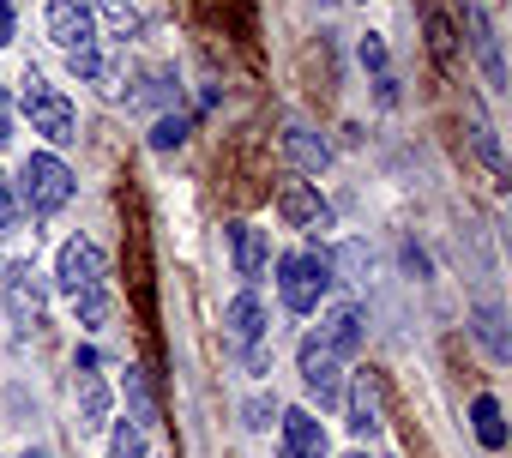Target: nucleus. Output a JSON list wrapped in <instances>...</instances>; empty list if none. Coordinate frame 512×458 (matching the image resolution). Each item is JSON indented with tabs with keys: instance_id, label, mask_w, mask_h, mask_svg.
<instances>
[{
	"instance_id": "1",
	"label": "nucleus",
	"mask_w": 512,
	"mask_h": 458,
	"mask_svg": "<svg viewBox=\"0 0 512 458\" xmlns=\"http://www.w3.org/2000/svg\"><path fill=\"white\" fill-rule=\"evenodd\" d=\"M332 284H338V272H332L326 248H296V254L278 260V296H284L290 314H314L332 296Z\"/></svg>"
},
{
	"instance_id": "2",
	"label": "nucleus",
	"mask_w": 512,
	"mask_h": 458,
	"mask_svg": "<svg viewBox=\"0 0 512 458\" xmlns=\"http://www.w3.org/2000/svg\"><path fill=\"white\" fill-rule=\"evenodd\" d=\"M13 187H19V205H25L31 217H55V211H67V205H73V193H79L73 169H67L55 151H31Z\"/></svg>"
},
{
	"instance_id": "3",
	"label": "nucleus",
	"mask_w": 512,
	"mask_h": 458,
	"mask_svg": "<svg viewBox=\"0 0 512 458\" xmlns=\"http://www.w3.org/2000/svg\"><path fill=\"white\" fill-rule=\"evenodd\" d=\"M19 109H25L31 133H43L49 145H73V139H79V109H73V103H67V91H55L43 73H25Z\"/></svg>"
},
{
	"instance_id": "4",
	"label": "nucleus",
	"mask_w": 512,
	"mask_h": 458,
	"mask_svg": "<svg viewBox=\"0 0 512 458\" xmlns=\"http://www.w3.org/2000/svg\"><path fill=\"white\" fill-rule=\"evenodd\" d=\"M0 302H7V314H13L19 332H37V326H43V314H49V290H43V278H37L31 260H7V278H0Z\"/></svg>"
},
{
	"instance_id": "5",
	"label": "nucleus",
	"mask_w": 512,
	"mask_h": 458,
	"mask_svg": "<svg viewBox=\"0 0 512 458\" xmlns=\"http://www.w3.org/2000/svg\"><path fill=\"white\" fill-rule=\"evenodd\" d=\"M296 368H302V386L320 410H338L344 404V362L320 344V338H302L296 344Z\"/></svg>"
},
{
	"instance_id": "6",
	"label": "nucleus",
	"mask_w": 512,
	"mask_h": 458,
	"mask_svg": "<svg viewBox=\"0 0 512 458\" xmlns=\"http://www.w3.org/2000/svg\"><path fill=\"white\" fill-rule=\"evenodd\" d=\"M73 404H79V434H97L103 422H109V380H103V362H97V350L85 344L79 356H73Z\"/></svg>"
},
{
	"instance_id": "7",
	"label": "nucleus",
	"mask_w": 512,
	"mask_h": 458,
	"mask_svg": "<svg viewBox=\"0 0 512 458\" xmlns=\"http://www.w3.org/2000/svg\"><path fill=\"white\" fill-rule=\"evenodd\" d=\"M49 37H55L61 55L97 49V13H91V0H49Z\"/></svg>"
},
{
	"instance_id": "8",
	"label": "nucleus",
	"mask_w": 512,
	"mask_h": 458,
	"mask_svg": "<svg viewBox=\"0 0 512 458\" xmlns=\"http://www.w3.org/2000/svg\"><path fill=\"white\" fill-rule=\"evenodd\" d=\"M55 284H61V296H79V290L103 284V248L85 242V236L61 242V254H55Z\"/></svg>"
},
{
	"instance_id": "9",
	"label": "nucleus",
	"mask_w": 512,
	"mask_h": 458,
	"mask_svg": "<svg viewBox=\"0 0 512 458\" xmlns=\"http://www.w3.org/2000/svg\"><path fill=\"white\" fill-rule=\"evenodd\" d=\"M344 428H350L356 440H374V434L386 428V404H380V380H374V374H356V380L344 386Z\"/></svg>"
},
{
	"instance_id": "10",
	"label": "nucleus",
	"mask_w": 512,
	"mask_h": 458,
	"mask_svg": "<svg viewBox=\"0 0 512 458\" xmlns=\"http://www.w3.org/2000/svg\"><path fill=\"white\" fill-rule=\"evenodd\" d=\"M464 25H470V49H476V67L494 91H506V61H500V37H494V19L482 13V0H464Z\"/></svg>"
},
{
	"instance_id": "11",
	"label": "nucleus",
	"mask_w": 512,
	"mask_h": 458,
	"mask_svg": "<svg viewBox=\"0 0 512 458\" xmlns=\"http://www.w3.org/2000/svg\"><path fill=\"white\" fill-rule=\"evenodd\" d=\"M278 217H284L290 229H332V205H326L320 187H308V181H290V187L278 193Z\"/></svg>"
},
{
	"instance_id": "12",
	"label": "nucleus",
	"mask_w": 512,
	"mask_h": 458,
	"mask_svg": "<svg viewBox=\"0 0 512 458\" xmlns=\"http://www.w3.org/2000/svg\"><path fill=\"white\" fill-rule=\"evenodd\" d=\"M223 326H229V344L235 350H266V308L253 290H241L229 308H223Z\"/></svg>"
},
{
	"instance_id": "13",
	"label": "nucleus",
	"mask_w": 512,
	"mask_h": 458,
	"mask_svg": "<svg viewBox=\"0 0 512 458\" xmlns=\"http://www.w3.org/2000/svg\"><path fill=\"white\" fill-rule=\"evenodd\" d=\"M314 338H320L338 362H350V356L362 350V308H356V302H338V308L320 320V332H314Z\"/></svg>"
},
{
	"instance_id": "14",
	"label": "nucleus",
	"mask_w": 512,
	"mask_h": 458,
	"mask_svg": "<svg viewBox=\"0 0 512 458\" xmlns=\"http://www.w3.org/2000/svg\"><path fill=\"white\" fill-rule=\"evenodd\" d=\"M229 260H235V278L260 284V278H266V260H272V248H266V236H260L253 223H229Z\"/></svg>"
},
{
	"instance_id": "15",
	"label": "nucleus",
	"mask_w": 512,
	"mask_h": 458,
	"mask_svg": "<svg viewBox=\"0 0 512 458\" xmlns=\"http://www.w3.org/2000/svg\"><path fill=\"white\" fill-rule=\"evenodd\" d=\"M284 157H290L302 175H320V169L332 163V145H326L308 121H290V127H284Z\"/></svg>"
},
{
	"instance_id": "16",
	"label": "nucleus",
	"mask_w": 512,
	"mask_h": 458,
	"mask_svg": "<svg viewBox=\"0 0 512 458\" xmlns=\"http://www.w3.org/2000/svg\"><path fill=\"white\" fill-rule=\"evenodd\" d=\"M278 428H284V452L326 458V428H320L314 410H278Z\"/></svg>"
},
{
	"instance_id": "17",
	"label": "nucleus",
	"mask_w": 512,
	"mask_h": 458,
	"mask_svg": "<svg viewBox=\"0 0 512 458\" xmlns=\"http://www.w3.org/2000/svg\"><path fill=\"white\" fill-rule=\"evenodd\" d=\"M470 428H476V440H482L488 452L506 446V416H500V398H494V392H476V398H470Z\"/></svg>"
},
{
	"instance_id": "18",
	"label": "nucleus",
	"mask_w": 512,
	"mask_h": 458,
	"mask_svg": "<svg viewBox=\"0 0 512 458\" xmlns=\"http://www.w3.org/2000/svg\"><path fill=\"white\" fill-rule=\"evenodd\" d=\"M73 308H79V326H109V284H91V290H79L73 296Z\"/></svg>"
},
{
	"instance_id": "19",
	"label": "nucleus",
	"mask_w": 512,
	"mask_h": 458,
	"mask_svg": "<svg viewBox=\"0 0 512 458\" xmlns=\"http://www.w3.org/2000/svg\"><path fill=\"white\" fill-rule=\"evenodd\" d=\"M97 7H103V19H109L121 37H139V25H145V7H139V0H97Z\"/></svg>"
},
{
	"instance_id": "20",
	"label": "nucleus",
	"mask_w": 512,
	"mask_h": 458,
	"mask_svg": "<svg viewBox=\"0 0 512 458\" xmlns=\"http://www.w3.org/2000/svg\"><path fill=\"white\" fill-rule=\"evenodd\" d=\"M476 338L488 344V356H494V362H506V332H500V308H494V302H482V308H476Z\"/></svg>"
},
{
	"instance_id": "21",
	"label": "nucleus",
	"mask_w": 512,
	"mask_h": 458,
	"mask_svg": "<svg viewBox=\"0 0 512 458\" xmlns=\"http://www.w3.org/2000/svg\"><path fill=\"white\" fill-rule=\"evenodd\" d=\"M127 422H139V428H151V422H157V404H151V392H145L139 368H127Z\"/></svg>"
},
{
	"instance_id": "22",
	"label": "nucleus",
	"mask_w": 512,
	"mask_h": 458,
	"mask_svg": "<svg viewBox=\"0 0 512 458\" xmlns=\"http://www.w3.org/2000/svg\"><path fill=\"white\" fill-rule=\"evenodd\" d=\"M470 145H476V157L500 175V145H494V127H488V115H482V109H470Z\"/></svg>"
},
{
	"instance_id": "23",
	"label": "nucleus",
	"mask_w": 512,
	"mask_h": 458,
	"mask_svg": "<svg viewBox=\"0 0 512 458\" xmlns=\"http://www.w3.org/2000/svg\"><path fill=\"white\" fill-rule=\"evenodd\" d=\"M103 458H145V428H139V422H115Z\"/></svg>"
},
{
	"instance_id": "24",
	"label": "nucleus",
	"mask_w": 512,
	"mask_h": 458,
	"mask_svg": "<svg viewBox=\"0 0 512 458\" xmlns=\"http://www.w3.org/2000/svg\"><path fill=\"white\" fill-rule=\"evenodd\" d=\"M181 139H187V115H157V127L145 133V145H151V151H175Z\"/></svg>"
},
{
	"instance_id": "25",
	"label": "nucleus",
	"mask_w": 512,
	"mask_h": 458,
	"mask_svg": "<svg viewBox=\"0 0 512 458\" xmlns=\"http://www.w3.org/2000/svg\"><path fill=\"white\" fill-rule=\"evenodd\" d=\"M19 217H25V205H19V187L0 175V236H13L19 229Z\"/></svg>"
},
{
	"instance_id": "26",
	"label": "nucleus",
	"mask_w": 512,
	"mask_h": 458,
	"mask_svg": "<svg viewBox=\"0 0 512 458\" xmlns=\"http://www.w3.org/2000/svg\"><path fill=\"white\" fill-rule=\"evenodd\" d=\"M272 416H278V398H272V392H253V398L241 404V422H247V428H272Z\"/></svg>"
},
{
	"instance_id": "27",
	"label": "nucleus",
	"mask_w": 512,
	"mask_h": 458,
	"mask_svg": "<svg viewBox=\"0 0 512 458\" xmlns=\"http://www.w3.org/2000/svg\"><path fill=\"white\" fill-rule=\"evenodd\" d=\"M356 61H362V67L380 79V73H386V37H380V31H368V37L356 43Z\"/></svg>"
},
{
	"instance_id": "28",
	"label": "nucleus",
	"mask_w": 512,
	"mask_h": 458,
	"mask_svg": "<svg viewBox=\"0 0 512 458\" xmlns=\"http://www.w3.org/2000/svg\"><path fill=\"white\" fill-rule=\"evenodd\" d=\"M374 97H380V109H392V103H398V79L380 73V79H374Z\"/></svg>"
},
{
	"instance_id": "29",
	"label": "nucleus",
	"mask_w": 512,
	"mask_h": 458,
	"mask_svg": "<svg viewBox=\"0 0 512 458\" xmlns=\"http://www.w3.org/2000/svg\"><path fill=\"white\" fill-rule=\"evenodd\" d=\"M13 43V0H0V49Z\"/></svg>"
},
{
	"instance_id": "30",
	"label": "nucleus",
	"mask_w": 512,
	"mask_h": 458,
	"mask_svg": "<svg viewBox=\"0 0 512 458\" xmlns=\"http://www.w3.org/2000/svg\"><path fill=\"white\" fill-rule=\"evenodd\" d=\"M7 139H13V121H7V115H0V145H7Z\"/></svg>"
},
{
	"instance_id": "31",
	"label": "nucleus",
	"mask_w": 512,
	"mask_h": 458,
	"mask_svg": "<svg viewBox=\"0 0 512 458\" xmlns=\"http://www.w3.org/2000/svg\"><path fill=\"white\" fill-rule=\"evenodd\" d=\"M0 115H7V85H0Z\"/></svg>"
},
{
	"instance_id": "32",
	"label": "nucleus",
	"mask_w": 512,
	"mask_h": 458,
	"mask_svg": "<svg viewBox=\"0 0 512 458\" xmlns=\"http://www.w3.org/2000/svg\"><path fill=\"white\" fill-rule=\"evenodd\" d=\"M278 458H302V452H278Z\"/></svg>"
},
{
	"instance_id": "33",
	"label": "nucleus",
	"mask_w": 512,
	"mask_h": 458,
	"mask_svg": "<svg viewBox=\"0 0 512 458\" xmlns=\"http://www.w3.org/2000/svg\"><path fill=\"white\" fill-rule=\"evenodd\" d=\"M350 458H368V452H350Z\"/></svg>"
}]
</instances>
